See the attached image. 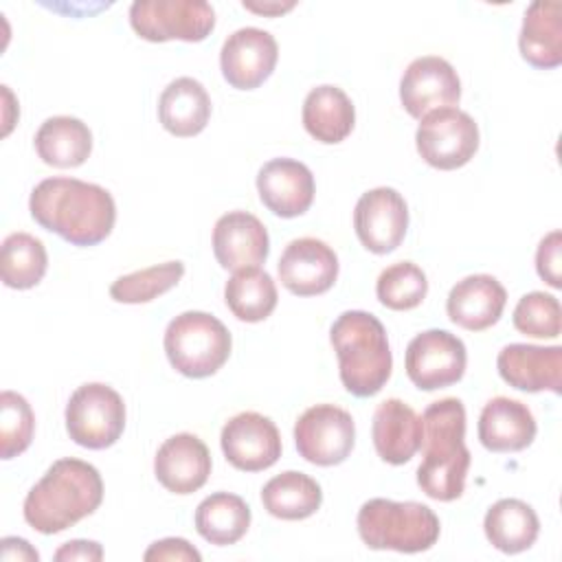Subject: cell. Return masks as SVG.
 I'll list each match as a JSON object with an SVG mask.
<instances>
[{
  "label": "cell",
  "mask_w": 562,
  "mask_h": 562,
  "mask_svg": "<svg viewBox=\"0 0 562 562\" xmlns=\"http://www.w3.org/2000/svg\"><path fill=\"white\" fill-rule=\"evenodd\" d=\"M331 347L338 356L342 386L356 397H371L391 378L393 358L386 329L369 312H342L329 329Z\"/></svg>",
  "instance_id": "4"
},
{
  "label": "cell",
  "mask_w": 562,
  "mask_h": 562,
  "mask_svg": "<svg viewBox=\"0 0 562 562\" xmlns=\"http://www.w3.org/2000/svg\"><path fill=\"white\" fill-rule=\"evenodd\" d=\"M125 428L123 397L108 384H81L66 404V430L70 439L90 450H103L119 441Z\"/></svg>",
  "instance_id": "7"
},
{
  "label": "cell",
  "mask_w": 562,
  "mask_h": 562,
  "mask_svg": "<svg viewBox=\"0 0 562 562\" xmlns=\"http://www.w3.org/2000/svg\"><path fill=\"white\" fill-rule=\"evenodd\" d=\"M226 461L241 472H261L281 457V435L274 422L261 413L246 411L231 417L220 435Z\"/></svg>",
  "instance_id": "13"
},
{
  "label": "cell",
  "mask_w": 562,
  "mask_h": 562,
  "mask_svg": "<svg viewBox=\"0 0 562 562\" xmlns=\"http://www.w3.org/2000/svg\"><path fill=\"white\" fill-rule=\"evenodd\" d=\"M103 501V481L81 459H57L24 498V520L40 533H59L94 514Z\"/></svg>",
  "instance_id": "3"
},
{
  "label": "cell",
  "mask_w": 562,
  "mask_h": 562,
  "mask_svg": "<svg viewBox=\"0 0 562 562\" xmlns=\"http://www.w3.org/2000/svg\"><path fill=\"white\" fill-rule=\"evenodd\" d=\"M483 529L492 547L514 555L527 551L536 542L540 533V520L533 507L525 501L501 498L487 509Z\"/></svg>",
  "instance_id": "28"
},
{
  "label": "cell",
  "mask_w": 562,
  "mask_h": 562,
  "mask_svg": "<svg viewBox=\"0 0 562 562\" xmlns=\"http://www.w3.org/2000/svg\"><path fill=\"white\" fill-rule=\"evenodd\" d=\"M496 367L501 378L527 393L551 391L560 395L562 391V347H538L525 342L505 345L498 351Z\"/></svg>",
  "instance_id": "17"
},
{
  "label": "cell",
  "mask_w": 562,
  "mask_h": 562,
  "mask_svg": "<svg viewBox=\"0 0 562 562\" xmlns=\"http://www.w3.org/2000/svg\"><path fill=\"white\" fill-rule=\"evenodd\" d=\"M147 562L151 560H178V562H200V551L189 544L184 538H162L156 540L143 555Z\"/></svg>",
  "instance_id": "38"
},
{
  "label": "cell",
  "mask_w": 562,
  "mask_h": 562,
  "mask_svg": "<svg viewBox=\"0 0 562 562\" xmlns=\"http://www.w3.org/2000/svg\"><path fill=\"white\" fill-rule=\"evenodd\" d=\"M184 274V263L182 261H165L149 266L145 270H136L132 274L119 277L110 285V296L119 303H149L156 296L169 292L171 288L178 285V281Z\"/></svg>",
  "instance_id": "33"
},
{
  "label": "cell",
  "mask_w": 562,
  "mask_h": 562,
  "mask_svg": "<svg viewBox=\"0 0 562 562\" xmlns=\"http://www.w3.org/2000/svg\"><path fill=\"white\" fill-rule=\"evenodd\" d=\"M35 415L31 404L15 391H2L0 395V454L13 459L22 454L33 439Z\"/></svg>",
  "instance_id": "35"
},
{
  "label": "cell",
  "mask_w": 562,
  "mask_h": 562,
  "mask_svg": "<svg viewBox=\"0 0 562 562\" xmlns=\"http://www.w3.org/2000/svg\"><path fill=\"white\" fill-rule=\"evenodd\" d=\"M154 474L173 494L198 492L211 474V452L198 435L178 432L158 448Z\"/></svg>",
  "instance_id": "19"
},
{
  "label": "cell",
  "mask_w": 562,
  "mask_h": 562,
  "mask_svg": "<svg viewBox=\"0 0 562 562\" xmlns=\"http://www.w3.org/2000/svg\"><path fill=\"white\" fill-rule=\"evenodd\" d=\"M2 551H0V558L2 560H18V562H37L40 560V553L24 540V538H2Z\"/></svg>",
  "instance_id": "40"
},
{
  "label": "cell",
  "mask_w": 562,
  "mask_h": 562,
  "mask_svg": "<svg viewBox=\"0 0 562 562\" xmlns=\"http://www.w3.org/2000/svg\"><path fill=\"white\" fill-rule=\"evenodd\" d=\"M465 408L457 397L432 402L422 415V452L417 485L435 501L448 503L463 494L470 468L465 448Z\"/></svg>",
  "instance_id": "2"
},
{
  "label": "cell",
  "mask_w": 562,
  "mask_h": 562,
  "mask_svg": "<svg viewBox=\"0 0 562 562\" xmlns=\"http://www.w3.org/2000/svg\"><path fill=\"white\" fill-rule=\"evenodd\" d=\"M507 303V292L492 274H470L448 294L446 312L450 321L468 331H483L498 323Z\"/></svg>",
  "instance_id": "21"
},
{
  "label": "cell",
  "mask_w": 562,
  "mask_h": 562,
  "mask_svg": "<svg viewBox=\"0 0 562 562\" xmlns=\"http://www.w3.org/2000/svg\"><path fill=\"white\" fill-rule=\"evenodd\" d=\"M461 99V81L450 61L437 55L417 57L408 64L400 81V101L413 119L452 108Z\"/></svg>",
  "instance_id": "14"
},
{
  "label": "cell",
  "mask_w": 562,
  "mask_h": 562,
  "mask_svg": "<svg viewBox=\"0 0 562 562\" xmlns=\"http://www.w3.org/2000/svg\"><path fill=\"white\" fill-rule=\"evenodd\" d=\"M257 191L263 206L274 215L299 217L314 202V176L294 158H274L259 169Z\"/></svg>",
  "instance_id": "18"
},
{
  "label": "cell",
  "mask_w": 562,
  "mask_h": 562,
  "mask_svg": "<svg viewBox=\"0 0 562 562\" xmlns=\"http://www.w3.org/2000/svg\"><path fill=\"white\" fill-rule=\"evenodd\" d=\"M358 533L369 549L419 553L428 551L439 540L437 514L415 501L371 498L358 512Z\"/></svg>",
  "instance_id": "5"
},
{
  "label": "cell",
  "mask_w": 562,
  "mask_h": 562,
  "mask_svg": "<svg viewBox=\"0 0 562 562\" xmlns=\"http://www.w3.org/2000/svg\"><path fill=\"white\" fill-rule=\"evenodd\" d=\"M514 327L531 338H558L562 329L560 301L547 292H529L514 307Z\"/></svg>",
  "instance_id": "36"
},
{
  "label": "cell",
  "mask_w": 562,
  "mask_h": 562,
  "mask_svg": "<svg viewBox=\"0 0 562 562\" xmlns=\"http://www.w3.org/2000/svg\"><path fill=\"white\" fill-rule=\"evenodd\" d=\"M248 527L250 507L237 494L215 492L195 509V529L211 544H235L246 536Z\"/></svg>",
  "instance_id": "30"
},
{
  "label": "cell",
  "mask_w": 562,
  "mask_h": 562,
  "mask_svg": "<svg viewBox=\"0 0 562 562\" xmlns=\"http://www.w3.org/2000/svg\"><path fill=\"white\" fill-rule=\"evenodd\" d=\"M226 325L206 312H182L165 331V353L171 367L187 378L217 373L231 356Z\"/></svg>",
  "instance_id": "6"
},
{
  "label": "cell",
  "mask_w": 562,
  "mask_h": 562,
  "mask_svg": "<svg viewBox=\"0 0 562 562\" xmlns=\"http://www.w3.org/2000/svg\"><path fill=\"white\" fill-rule=\"evenodd\" d=\"M356 123L351 99L338 86H318L303 101V125L312 138L325 145L345 140Z\"/></svg>",
  "instance_id": "26"
},
{
  "label": "cell",
  "mask_w": 562,
  "mask_h": 562,
  "mask_svg": "<svg viewBox=\"0 0 562 562\" xmlns=\"http://www.w3.org/2000/svg\"><path fill=\"white\" fill-rule=\"evenodd\" d=\"M294 443L305 461L323 468L338 465L356 443L353 417L334 404L310 406L294 424Z\"/></svg>",
  "instance_id": "10"
},
{
  "label": "cell",
  "mask_w": 562,
  "mask_h": 562,
  "mask_svg": "<svg viewBox=\"0 0 562 562\" xmlns=\"http://www.w3.org/2000/svg\"><path fill=\"white\" fill-rule=\"evenodd\" d=\"M261 503L270 516L281 520H303L316 514L323 503L321 485L296 470L272 476L261 490Z\"/></svg>",
  "instance_id": "29"
},
{
  "label": "cell",
  "mask_w": 562,
  "mask_h": 562,
  "mask_svg": "<svg viewBox=\"0 0 562 562\" xmlns=\"http://www.w3.org/2000/svg\"><path fill=\"white\" fill-rule=\"evenodd\" d=\"M415 145L430 167L452 171L474 158L479 149V125L459 108H439L419 119Z\"/></svg>",
  "instance_id": "9"
},
{
  "label": "cell",
  "mask_w": 562,
  "mask_h": 562,
  "mask_svg": "<svg viewBox=\"0 0 562 562\" xmlns=\"http://www.w3.org/2000/svg\"><path fill=\"white\" fill-rule=\"evenodd\" d=\"M103 558V549L99 542L94 540H70L64 542L57 551H55V560L64 562H72V560H86V562H97Z\"/></svg>",
  "instance_id": "39"
},
{
  "label": "cell",
  "mask_w": 562,
  "mask_h": 562,
  "mask_svg": "<svg viewBox=\"0 0 562 562\" xmlns=\"http://www.w3.org/2000/svg\"><path fill=\"white\" fill-rule=\"evenodd\" d=\"M538 426L527 404L512 397L490 400L479 417V439L490 452H518L536 439Z\"/></svg>",
  "instance_id": "23"
},
{
  "label": "cell",
  "mask_w": 562,
  "mask_h": 562,
  "mask_svg": "<svg viewBox=\"0 0 562 562\" xmlns=\"http://www.w3.org/2000/svg\"><path fill=\"white\" fill-rule=\"evenodd\" d=\"M277 299L272 277L259 266L237 270L224 285V301L228 310L246 323L266 321L274 312Z\"/></svg>",
  "instance_id": "31"
},
{
  "label": "cell",
  "mask_w": 562,
  "mask_h": 562,
  "mask_svg": "<svg viewBox=\"0 0 562 562\" xmlns=\"http://www.w3.org/2000/svg\"><path fill=\"white\" fill-rule=\"evenodd\" d=\"M211 116V99L204 86L193 77L173 79L158 99V119L162 127L180 138L200 134Z\"/></svg>",
  "instance_id": "25"
},
{
  "label": "cell",
  "mask_w": 562,
  "mask_h": 562,
  "mask_svg": "<svg viewBox=\"0 0 562 562\" xmlns=\"http://www.w3.org/2000/svg\"><path fill=\"white\" fill-rule=\"evenodd\" d=\"M279 57L277 40L257 26L237 29L226 37L220 53L222 75L237 90L259 88L274 70Z\"/></svg>",
  "instance_id": "15"
},
{
  "label": "cell",
  "mask_w": 562,
  "mask_h": 562,
  "mask_svg": "<svg viewBox=\"0 0 562 562\" xmlns=\"http://www.w3.org/2000/svg\"><path fill=\"white\" fill-rule=\"evenodd\" d=\"M130 24L147 42H202L215 26V11L204 0H136Z\"/></svg>",
  "instance_id": "8"
},
{
  "label": "cell",
  "mask_w": 562,
  "mask_h": 562,
  "mask_svg": "<svg viewBox=\"0 0 562 562\" xmlns=\"http://www.w3.org/2000/svg\"><path fill=\"white\" fill-rule=\"evenodd\" d=\"M428 292V279L419 266L413 261H400L384 268L375 283V294L380 303L389 310L404 312L417 307Z\"/></svg>",
  "instance_id": "34"
},
{
  "label": "cell",
  "mask_w": 562,
  "mask_h": 562,
  "mask_svg": "<svg viewBox=\"0 0 562 562\" xmlns=\"http://www.w3.org/2000/svg\"><path fill=\"white\" fill-rule=\"evenodd\" d=\"M560 250H562V233L551 231L547 237L540 239L536 250V270L542 281L551 288H562L560 281Z\"/></svg>",
  "instance_id": "37"
},
{
  "label": "cell",
  "mask_w": 562,
  "mask_h": 562,
  "mask_svg": "<svg viewBox=\"0 0 562 562\" xmlns=\"http://www.w3.org/2000/svg\"><path fill=\"white\" fill-rule=\"evenodd\" d=\"M35 151L50 167H79L92 151V132L81 119L50 116L35 134Z\"/></svg>",
  "instance_id": "27"
},
{
  "label": "cell",
  "mask_w": 562,
  "mask_h": 562,
  "mask_svg": "<svg viewBox=\"0 0 562 562\" xmlns=\"http://www.w3.org/2000/svg\"><path fill=\"white\" fill-rule=\"evenodd\" d=\"M518 46L522 59L533 68H558L562 64V2L538 0L529 4Z\"/></svg>",
  "instance_id": "24"
},
{
  "label": "cell",
  "mask_w": 562,
  "mask_h": 562,
  "mask_svg": "<svg viewBox=\"0 0 562 562\" xmlns=\"http://www.w3.org/2000/svg\"><path fill=\"white\" fill-rule=\"evenodd\" d=\"M353 228L360 244L369 252H393L404 241L408 228V206L391 187L371 189L356 202Z\"/></svg>",
  "instance_id": "12"
},
{
  "label": "cell",
  "mask_w": 562,
  "mask_h": 562,
  "mask_svg": "<svg viewBox=\"0 0 562 562\" xmlns=\"http://www.w3.org/2000/svg\"><path fill=\"white\" fill-rule=\"evenodd\" d=\"M465 345L446 329L417 334L406 347V375L422 391H437L459 382L465 373Z\"/></svg>",
  "instance_id": "11"
},
{
  "label": "cell",
  "mask_w": 562,
  "mask_h": 562,
  "mask_svg": "<svg viewBox=\"0 0 562 562\" xmlns=\"http://www.w3.org/2000/svg\"><path fill=\"white\" fill-rule=\"evenodd\" d=\"M292 7H294V2H263V4H257V2H246L244 0V9L261 13V15H281V13L290 11Z\"/></svg>",
  "instance_id": "41"
},
{
  "label": "cell",
  "mask_w": 562,
  "mask_h": 562,
  "mask_svg": "<svg viewBox=\"0 0 562 562\" xmlns=\"http://www.w3.org/2000/svg\"><path fill=\"white\" fill-rule=\"evenodd\" d=\"M33 220L72 246H97L114 228L116 206L112 195L77 178H46L29 198Z\"/></svg>",
  "instance_id": "1"
},
{
  "label": "cell",
  "mask_w": 562,
  "mask_h": 562,
  "mask_svg": "<svg viewBox=\"0 0 562 562\" xmlns=\"http://www.w3.org/2000/svg\"><path fill=\"white\" fill-rule=\"evenodd\" d=\"M277 270L285 290L296 296H316L336 283L338 257L325 241L299 237L285 246Z\"/></svg>",
  "instance_id": "16"
},
{
  "label": "cell",
  "mask_w": 562,
  "mask_h": 562,
  "mask_svg": "<svg viewBox=\"0 0 562 562\" xmlns=\"http://www.w3.org/2000/svg\"><path fill=\"white\" fill-rule=\"evenodd\" d=\"M371 437L382 461L408 463L422 446V417L397 397L384 400L373 413Z\"/></svg>",
  "instance_id": "22"
},
{
  "label": "cell",
  "mask_w": 562,
  "mask_h": 562,
  "mask_svg": "<svg viewBox=\"0 0 562 562\" xmlns=\"http://www.w3.org/2000/svg\"><path fill=\"white\" fill-rule=\"evenodd\" d=\"M48 268L44 244L29 233H11L0 250V277L7 288H35Z\"/></svg>",
  "instance_id": "32"
},
{
  "label": "cell",
  "mask_w": 562,
  "mask_h": 562,
  "mask_svg": "<svg viewBox=\"0 0 562 562\" xmlns=\"http://www.w3.org/2000/svg\"><path fill=\"white\" fill-rule=\"evenodd\" d=\"M268 252V231L252 213L231 211L215 222L213 255L224 270L255 268L266 261Z\"/></svg>",
  "instance_id": "20"
}]
</instances>
